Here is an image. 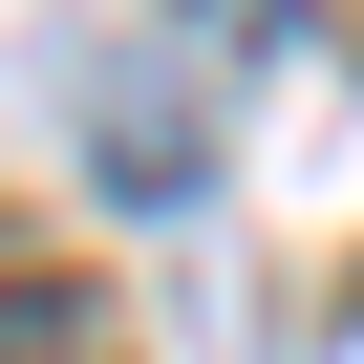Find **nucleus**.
<instances>
[{
  "label": "nucleus",
  "instance_id": "f257e3e1",
  "mask_svg": "<svg viewBox=\"0 0 364 364\" xmlns=\"http://www.w3.org/2000/svg\"><path fill=\"white\" fill-rule=\"evenodd\" d=\"M0 364H129V321L86 279H0Z\"/></svg>",
  "mask_w": 364,
  "mask_h": 364
},
{
  "label": "nucleus",
  "instance_id": "f03ea898",
  "mask_svg": "<svg viewBox=\"0 0 364 364\" xmlns=\"http://www.w3.org/2000/svg\"><path fill=\"white\" fill-rule=\"evenodd\" d=\"M171 22H215V43H300L321 0H171Z\"/></svg>",
  "mask_w": 364,
  "mask_h": 364
}]
</instances>
